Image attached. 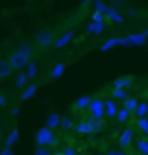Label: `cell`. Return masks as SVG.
I'll return each instance as SVG.
<instances>
[{
    "label": "cell",
    "mask_w": 148,
    "mask_h": 155,
    "mask_svg": "<svg viewBox=\"0 0 148 155\" xmlns=\"http://www.w3.org/2000/svg\"><path fill=\"white\" fill-rule=\"evenodd\" d=\"M0 150H2V145H0Z\"/></svg>",
    "instance_id": "cell-42"
},
{
    "label": "cell",
    "mask_w": 148,
    "mask_h": 155,
    "mask_svg": "<svg viewBox=\"0 0 148 155\" xmlns=\"http://www.w3.org/2000/svg\"><path fill=\"white\" fill-rule=\"evenodd\" d=\"M136 127L143 134H148V117H140L136 121Z\"/></svg>",
    "instance_id": "cell-27"
},
{
    "label": "cell",
    "mask_w": 148,
    "mask_h": 155,
    "mask_svg": "<svg viewBox=\"0 0 148 155\" xmlns=\"http://www.w3.org/2000/svg\"><path fill=\"white\" fill-rule=\"evenodd\" d=\"M0 155H14V150H12L11 147H2V150H0Z\"/></svg>",
    "instance_id": "cell-32"
},
{
    "label": "cell",
    "mask_w": 148,
    "mask_h": 155,
    "mask_svg": "<svg viewBox=\"0 0 148 155\" xmlns=\"http://www.w3.org/2000/svg\"><path fill=\"white\" fill-rule=\"evenodd\" d=\"M0 138H2V127H0Z\"/></svg>",
    "instance_id": "cell-40"
},
{
    "label": "cell",
    "mask_w": 148,
    "mask_h": 155,
    "mask_svg": "<svg viewBox=\"0 0 148 155\" xmlns=\"http://www.w3.org/2000/svg\"><path fill=\"white\" fill-rule=\"evenodd\" d=\"M91 21L102 22V21H105V17H104V14H100V12H93V14H91Z\"/></svg>",
    "instance_id": "cell-31"
},
{
    "label": "cell",
    "mask_w": 148,
    "mask_h": 155,
    "mask_svg": "<svg viewBox=\"0 0 148 155\" xmlns=\"http://www.w3.org/2000/svg\"><path fill=\"white\" fill-rule=\"evenodd\" d=\"M100 129H104V121H95V119H84L74 126V131L77 134H95Z\"/></svg>",
    "instance_id": "cell-3"
},
{
    "label": "cell",
    "mask_w": 148,
    "mask_h": 155,
    "mask_svg": "<svg viewBox=\"0 0 148 155\" xmlns=\"http://www.w3.org/2000/svg\"><path fill=\"white\" fill-rule=\"evenodd\" d=\"M105 29H107V24H105V21H102V22L90 21V22L86 24V33L93 35V36H98V35L105 33Z\"/></svg>",
    "instance_id": "cell-10"
},
{
    "label": "cell",
    "mask_w": 148,
    "mask_h": 155,
    "mask_svg": "<svg viewBox=\"0 0 148 155\" xmlns=\"http://www.w3.org/2000/svg\"><path fill=\"white\" fill-rule=\"evenodd\" d=\"M104 110H105V116L107 117H115L117 110H119V107H117V102L114 98H109L104 102Z\"/></svg>",
    "instance_id": "cell-15"
},
{
    "label": "cell",
    "mask_w": 148,
    "mask_h": 155,
    "mask_svg": "<svg viewBox=\"0 0 148 155\" xmlns=\"http://www.w3.org/2000/svg\"><path fill=\"white\" fill-rule=\"evenodd\" d=\"M36 91H38V84L36 83L24 86L22 91H21V97H19V102H28V100H31L35 95H36Z\"/></svg>",
    "instance_id": "cell-13"
},
{
    "label": "cell",
    "mask_w": 148,
    "mask_h": 155,
    "mask_svg": "<svg viewBox=\"0 0 148 155\" xmlns=\"http://www.w3.org/2000/svg\"><path fill=\"white\" fill-rule=\"evenodd\" d=\"M133 84H134V78L133 76H119L112 81V88L127 90V88H131Z\"/></svg>",
    "instance_id": "cell-9"
},
{
    "label": "cell",
    "mask_w": 148,
    "mask_h": 155,
    "mask_svg": "<svg viewBox=\"0 0 148 155\" xmlns=\"http://www.w3.org/2000/svg\"><path fill=\"white\" fill-rule=\"evenodd\" d=\"M31 57H33V47L28 43V41H22L19 45V48L9 54L7 62L11 64V67L14 71H22L28 66V62L31 61Z\"/></svg>",
    "instance_id": "cell-1"
},
{
    "label": "cell",
    "mask_w": 148,
    "mask_h": 155,
    "mask_svg": "<svg viewBox=\"0 0 148 155\" xmlns=\"http://www.w3.org/2000/svg\"><path fill=\"white\" fill-rule=\"evenodd\" d=\"M52 155H64L62 152H55V153H52Z\"/></svg>",
    "instance_id": "cell-38"
},
{
    "label": "cell",
    "mask_w": 148,
    "mask_h": 155,
    "mask_svg": "<svg viewBox=\"0 0 148 155\" xmlns=\"http://www.w3.org/2000/svg\"><path fill=\"white\" fill-rule=\"evenodd\" d=\"M24 69H26V76L29 78V79H35V78L38 76V64L35 61H29Z\"/></svg>",
    "instance_id": "cell-22"
},
{
    "label": "cell",
    "mask_w": 148,
    "mask_h": 155,
    "mask_svg": "<svg viewBox=\"0 0 148 155\" xmlns=\"http://www.w3.org/2000/svg\"><path fill=\"white\" fill-rule=\"evenodd\" d=\"M143 33H145V35H146V36H148V26H146V29H145V31H143Z\"/></svg>",
    "instance_id": "cell-39"
},
{
    "label": "cell",
    "mask_w": 148,
    "mask_h": 155,
    "mask_svg": "<svg viewBox=\"0 0 148 155\" xmlns=\"http://www.w3.org/2000/svg\"><path fill=\"white\" fill-rule=\"evenodd\" d=\"M77 155H88V153H77Z\"/></svg>",
    "instance_id": "cell-41"
},
{
    "label": "cell",
    "mask_w": 148,
    "mask_h": 155,
    "mask_svg": "<svg viewBox=\"0 0 148 155\" xmlns=\"http://www.w3.org/2000/svg\"><path fill=\"white\" fill-rule=\"evenodd\" d=\"M5 105H7V97L0 93V109H4Z\"/></svg>",
    "instance_id": "cell-34"
},
{
    "label": "cell",
    "mask_w": 148,
    "mask_h": 155,
    "mask_svg": "<svg viewBox=\"0 0 148 155\" xmlns=\"http://www.w3.org/2000/svg\"><path fill=\"white\" fill-rule=\"evenodd\" d=\"M79 2H81V5H90V4H91V0H79Z\"/></svg>",
    "instance_id": "cell-37"
},
{
    "label": "cell",
    "mask_w": 148,
    "mask_h": 155,
    "mask_svg": "<svg viewBox=\"0 0 148 155\" xmlns=\"http://www.w3.org/2000/svg\"><path fill=\"white\" fill-rule=\"evenodd\" d=\"M14 83H16V86L19 90H22L24 86H28V83H29V78L26 76V72H16V78H14Z\"/></svg>",
    "instance_id": "cell-20"
},
{
    "label": "cell",
    "mask_w": 148,
    "mask_h": 155,
    "mask_svg": "<svg viewBox=\"0 0 148 155\" xmlns=\"http://www.w3.org/2000/svg\"><path fill=\"white\" fill-rule=\"evenodd\" d=\"M127 41V47H145L148 41V36L143 31H134V33H129L127 36H124Z\"/></svg>",
    "instance_id": "cell-6"
},
{
    "label": "cell",
    "mask_w": 148,
    "mask_h": 155,
    "mask_svg": "<svg viewBox=\"0 0 148 155\" xmlns=\"http://www.w3.org/2000/svg\"><path fill=\"white\" fill-rule=\"evenodd\" d=\"M119 47H127V41L124 36H112V38L105 40L104 43L100 45V50L102 52H109V50L119 48Z\"/></svg>",
    "instance_id": "cell-7"
},
{
    "label": "cell",
    "mask_w": 148,
    "mask_h": 155,
    "mask_svg": "<svg viewBox=\"0 0 148 155\" xmlns=\"http://www.w3.org/2000/svg\"><path fill=\"white\" fill-rule=\"evenodd\" d=\"M136 150H138V153L148 155V140L146 138L138 140V141H136Z\"/></svg>",
    "instance_id": "cell-26"
},
{
    "label": "cell",
    "mask_w": 148,
    "mask_h": 155,
    "mask_svg": "<svg viewBox=\"0 0 148 155\" xmlns=\"http://www.w3.org/2000/svg\"><path fill=\"white\" fill-rule=\"evenodd\" d=\"M133 136H134V129H133V127H126V129L122 131L121 136H119V147H121V150L127 148V147L131 145Z\"/></svg>",
    "instance_id": "cell-12"
},
{
    "label": "cell",
    "mask_w": 148,
    "mask_h": 155,
    "mask_svg": "<svg viewBox=\"0 0 148 155\" xmlns=\"http://www.w3.org/2000/svg\"><path fill=\"white\" fill-rule=\"evenodd\" d=\"M138 155H141V153H138Z\"/></svg>",
    "instance_id": "cell-43"
},
{
    "label": "cell",
    "mask_w": 148,
    "mask_h": 155,
    "mask_svg": "<svg viewBox=\"0 0 148 155\" xmlns=\"http://www.w3.org/2000/svg\"><path fill=\"white\" fill-rule=\"evenodd\" d=\"M107 155H126V152L124 150H110Z\"/></svg>",
    "instance_id": "cell-35"
},
{
    "label": "cell",
    "mask_w": 148,
    "mask_h": 155,
    "mask_svg": "<svg viewBox=\"0 0 148 155\" xmlns=\"http://www.w3.org/2000/svg\"><path fill=\"white\" fill-rule=\"evenodd\" d=\"M133 114L140 119V117H146L148 116V104L146 102H138V105L134 107Z\"/></svg>",
    "instance_id": "cell-21"
},
{
    "label": "cell",
    "mask_w": 148,
    "mask_h": 155,
    "mask_svg": "<svg viewBox=\"0 0 148 155\" xmlns=\"http://www.w3.org/2000/svg\"><path fill=\"white\" fill-rule=\"evenodd\" d=\"M90 102H91V97H90V95L77 97V98L74 100V109H77V110H84V109H88Z\"/></svg>",
    "instance_id": "cell-18"
},
{
    "label": "cell",
    "mask_w": 148,
    "mask_h": 155,
    "mask_svg": "<svg viewBox=\"0 0 148 155\" xmlns=\"http://www.w3.org/2000/svg\"><path fill=\"white\" fill-rule=\"evenodd\" d=\"M138 102H140V100H138L136 97H126V98H124V107H122V109H126L129 114H133L134 107L138 105Z\"/></svg>",
    "instance_id": "cell-23"
},
{
    "label": "cell",
    "mask_w": 148,
    "mask_h": 155,
    "mask_svg": "<svg viewBox=\"0 0 148 155\" xmlns=\"http://www.w3.org/2000/svg\"><path fill=\"white\" fill-rule=\"evenodd\" d=\"M11 74H14V69L11 67V64L7 62V59H0V79H5Z\"/></svg>",
    "instance_id": "cell-16"
},
{
    "label": "cell",
    "mask_w": 148,
    "mask_h": 155,
    "mask_svg": "<svg viewBox=\"0 0 148 155\" xmlns=\"http://www.w3.org/2000/svg\"><path fill=\"white\" fill-rule=\"evenodd\" d=\"M105 9H107V2H105V0H93V12L104 14Z\"/></svg>",
    "instance_id": "cell-28"
},
{
    "label": "cell",
    "mask_w": 148,
    "mask_h": 155,
    "mask_svg": "<svg viewBox=\"0 0 148 155\" xmlns=\"http://www.w3.org/2000/svg\"><path fill=\"white\" fill-rule=\"evenodd\" d=\"M64 72H66V62H57L52 69H50V79L52 81H57V79H61L64 76Z\"/></svg>",
    "instance_id": "cell-14"
},
{
    "label": "cell",
    "mask_w": 148,
    "mask_h": 155,
    "mask_svg": "<svg viewBox=\"0 0 148 155\" xmlns=\"http://www.w3.org/2000/svg\"><path fill=\"white\" fill-rule=\"evenodd\" d=\"M59 127H61L62 131H71V129H74V122H72V119L69 116H64V117H61Z\"/></svg>",
    "instance_id": "cell-24"
},
{
    "label": "cell",
    "mask_w": 148,
    "mask_h": 155,
    "mask_svg": "<svg viewBox=\"0 0 148 155\" xmlns=\"http://www.w3.org/2000/svg\"><path fill=\"white\" fill-rule=\"evenodd\" d=\"M33 155H52V152L48 150V147H38Z\"/></svg>",
    "instance_id": "cell-30"
},
{
    "label": "cell",
    "mask_w": 148,
    "mask_h": 155,
    "mask_svg": "<svg viewBox=\"0 0 148 155\" xmlns=\"http://www.w3.org/2000/svg\"><path fill=\"white\" fill-rule=\"evenodd\" d=\"M88 112H90V117H91V119L102 121V117L105 116L104 100L102 98H93V97H91V102H90V105H88Z\"/></svg>",
    "instance_id": "cell-5"
},
{
    "label": "cell",
    "mask_w": 148,
    "mask_h": 155,
    "mask_svg": "<svg viewBox=\"0 0 148 155\" xmlns=\"http://www.w3.org/2000/svg\"><path fill=\"white\" fill-rule=\"evenodd\" d=\"M104 17L105 19H109L110 22H117V24L124 22V19H126V17L122 16L115 7H110V5H107V9H105V12H104Z\"/></svg>",
    "instance_id": "cell-8"
},
{
    "label": "cell",
    "mask_w": 148,
    "mask_h": 155,
    "mask_svg": "<svg viewBox=\"0 0 148 155\" xmlns=\"http://www.w3.org/2000/svg\"><path fill=\"white\" fill-rule=\"evenodd\" d=\"M54 40H55L54 33H52L50 29H40V31H36V35H35V43L43 50L52 47V45H54Z\"/></svg>",
    "instance_id": "cell-4"
},
{
    "label": "cell",
    "mask_w": 148,
    "mask_h": 155,
    "mask_svg": "<svg viewBox=\"0 0 148 155\" xmlns=\"http://www.w3.org/2000/svg\"><path fill=\"white\" fill-rule=\"evenodd\" d=\"M112 97H114V100H124L127 97V91L121 88H112Z\"/></svg>",
    "instance_id": "cell-29"
},
{
    "label": "cell",
    "mask_w": 148,
    "mask_h": 155,
    "mask_svg": "<svg viewBox=\"0 0 148 155\" xmlns=\"http://www.w3.org/2000/svg\"><path fill=\"white\" fill-rule=\"evenodd\" d=\"M62 153L64 155H77V152L72 148V147H66V148L62 150Z\"/></svg>",
    "instance_id": "cell-33"
},
{
    "label": "cell",
    "mask_w": 148,
    "mask_h": 155,
    "mask_svg": "<svg viewBox=\"0 0 148 155\" xmlns=\"http://www.w3.org/2000/svg\"><path fill=\"white\" fill-rule=\"evenodd\" d=\"M11 112H12V116H17V114H19V107H17V105H16V107H12V110H11Z\"/></svg>",
    "instance_id": "cell-36"
},
{
    "label": "cell",
    "mask_w": 148,
    "mask_h": 155,
    "mask_svg": "<svg viewBox=\"0 0 148 155\" xmlns=\"http://www.w3.org/2000/svg\"><path fill=\"white\" fill-rule=\"evenodd\" d=\"M129 116H131V114H129V112L126 110V109H119V110H117V114H115V121L117 122H121V124H124V122H127L129 121Z\"/></svg>",
    "instance_id": "cell-25"
},
{
    "label": "cell",
    "mask_w": 148,
    "mask_h": 155,
    "mask_svg": "<svg viewBox=\"0 0 148 155\" xmlns=\"http://www.w3.org/2000/svg\"><path fill=\"white\" fill-rule=\"evenodd\" d=\"M17 141H19V129H16V127H14V129H11V131H9V134L5 136V147H11V148H12Z\"/></svg>",
    "instance_id": "cell-19"
},
{
    "label": "cell",
    "mask_w": 148,
    "mask_h": 155,
    "mask_svg": "<svg viewBox=\"0 0 148 155\" xmlns=\"http://www.w3.org/2000/svg\"><path fill=\"white\" fill-rule=\"evenodd\" d=\"M72 38H74V31H66V33H62L59 38L54 40V47L55 48H64V47H67V45L72 41Z\"/></svg>",
    "instance_id": "cell-11"
},
{
    "label": "cell",
    "mask_w": 148,
    "mask_h": 155,
    "mask_svg": "<svg viewBox=\"0 0 148 155\" xmlns=\"http://www.w3.org/2000/svg\"><path fill=\"white\" fill-rule=\"evenodd\" d=\"M35 143L38 147H55L59 141H57V136H55L54 129L43 126V127H40L36 131V134H35Z\"/></svg>",
    "instance_id": "cell-2"
},
{
    "label": "cell",
    "mask_w": 148,
    "mask_h": 155,
    "mask_svg": "<svg viewBox=\"0 0 148 155\" xmlns=\"http://www.w3.org/2000/svg\"><path fill=\"white\" fill-rule=\"evenodd\" d=\"M61 124V116L57 114V112H52L47 116V121H45V127H50V129H55V127H59Z\"/></svg>",
    "instance_id": "cell-17"
}]
</instances>
